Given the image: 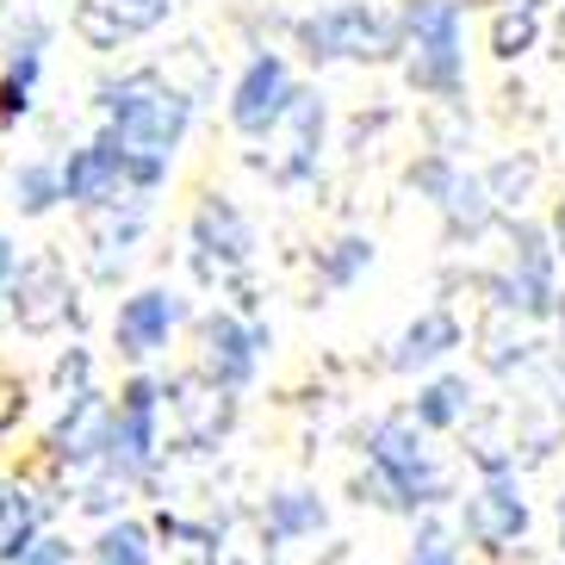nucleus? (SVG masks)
Returning a JSON list of instances; mask_svg holds the SVG:
<instances>
[{
	"label": "nucleus",
	"instance_id": "f03ea898",
	"mask_svg": "<svg viewBox=\"0 0 565 565\" xmlns=\"http://www.w3.org/2000/svg\"><path fill=\"white\" fill-rule=\"evenodd\" d=\"M366 498L385 510H435L454 498V472L435 460L429 429L411 411H392L366 429Z\"/></svg>",
	"mask_w": 565,
	"mask_h": 565
},
{
	"label": "nucleus",
	"instance_id": "6e6552de",
	"mask_svg": "<svg viewBox=\"0 0 565 565\" xmlns=\"http://www.w3.org/2000/svg\"><path fill=\"white\" fill-rule=\"evenodd\" d=\"M262 349H267V330L236 311H212L200 323V373L224 392H243L262 373Z\"/></svg>",
	"mask_w": 565,
	"mask_h": 565
},
{
	"label": "nucleus",
	"instance_id": "9b49d317",
	"mask_svg": "<svg viewBox=\"0 0 565 565\" xmlns=\"http://www.w3.org/2000/svg\"><path fill=\"white\" fill-rule=\"evenodd\" d=\"M7 299H13L19 330L51 335V330H63L68 311H75V286H68V267L56 262V255H32V262H19Z\"/></svg>",
	"mask_w": 565,
	"mask_h": 565
},
{
	"label": "nucleus",
	"instance_id": "a878e982",
	"mask_svg": "<svg viewBox=\"0 0 565 565\" xmlns=\"http://www.w3.org/2000/svg\"><path fill=\"white\" fill-rule=\"evenodd\" d=\"M7 565H75V547H68V534H44V529H38Z\"/></svg>",
	"mask_w": 565,
	"mask_h": 565
},
{
	"label": "nucleus",
	"instance_id": "c756f323",
	"mask_svg": "<svg viewBox=\"0 0 565 565\" xmlns=\"http://www.w3.org/2000/svg\"><path fill=\"white\" fill-rule=\"evenodd\" d=\"M553 231H559V249H565V200H559V212H553Z\"/></svg>",
	"mask_w": 565,
	"mask_h": 565
},
{
	"label": "nucleus",
	"instance_id": "6ab92c4d",
	"mask_svg": "<svg viewBox=\"0 0 565 565\" xmlns=\"http://www.w3.org/2000/svg\"><path fill=\"white\" fill-rule=\"evenodd\" d=\"M87 559H94V565H150L156 559L150 529H143V522H131V515H118V522H106V529L94 534Z\"/></svg>",
	"mask_w": 565,
	"mask_h": 565
},
{
	"label": "nucleus",
	"instance_id": "7ed1b4c3",
	"mask_svg": "<svg viewBox=\"0 0 565 565\" xmlns=\"http://www.w3.org/2000/svg\"><path fill=\"white\" fill-rule=\"evenodd\" d=\"M404 75L416 94L460 100L466 94V13L460 0H411L404 7Z\"/></svg>",
	"mask_w": 565,
	"mask_h": 565
},
{
	"label": "nucleus",
	"instance_id": "5701e85b",
	"mask_svg": "<svg viewBox=\"0 0 565 565\" xmlns=\"http://www.w3.org/2000/svg\"><path fill=\"white\" fill-rule=\"evenodd\" d=\"M44 25H25V38H13V56H7V82L32 100V87H38V68H44Z\"/></svg>",
	"mask_w": 565,
	"mask_h": 565
},
{
	"label": "nucleus",
	"instance_id": "412c9836",
	"mask_svg": "<svg viewBox=\"0 0 565 565\" xmlns=\"http://www.w3.org/2000/svg\"><path fill=\"white\" fill-rule=\"evenodd\" d=\"M56 200H63V168H56V162H25L13 174V205L25 217H44Z\"/></svg>",
	"mask_w": 565,
	"mask_h": 565
},
{
	"label": "nucleus",
	"instance_id": "cd10ccee",
	"mask_svg": "<svg viewBox=\"0 0 565 565\" xmlns=\"http://www.w3.org/2000/svg\"><path fill=\"white\" fill-rule=\"evenodd\" d=\"M25 106H32V100H25V94H19V87L7 82V75H0V125H13V118H25Z\"/></svg>",
	"mask_w": 565,
	"mask_h": 565
},
{
	"label": "nucleus",
	"instance_id": "0eeeda50",
	"mask_svg": "<svg viewBox=\"0 0 565 565\" xmlns=\"http://www.w3.org/2000/svg\"><path fill=\"white\" fill-rule=\"evenodd\" d=\"M466 534L491 553H510L515 541L529 534V498H522L510 460H484L479 491L466 498Z\"/></svg>",
	"mask_w": 565,
	"mask_h": 565
},
{
	"label": "nucleus",
	"instance_id": "7c9ffc66",
	"mask_svg": "<svg viewBox=\"0 0 565 565\" xmlns=\"http://www.w3.org/2000/svg\"><path fill=\"white\" fill-rule=\"evenodd\" d=\"M559 32H565V13H559Z\"/></svg>",
	"mask_w": 565,
	"mask_h": 565
},
{
	"label": "nucleus",
	"instance_id": "1a4fd4ad",
	"mask_svg": "<svg viewBox=\"0 0 565 565\" xmlns=\"http://www.w3.org/2000/svg\"><path fill=\"white\" fill-rule=\"evenodd\" d=\"M63 168V200L82 205V212H118V205H143L131 193V181H125V156H118L113 137H94V143H82V150H68Z\"/></svg>",
	"mask_w": 565,
	"mask_h": 565
},
{
	"label": "nucleus",
	"instance_id": "39448f33",
	"mask_svg": "<svg viewBox=\"0 0 565 565\" xmlns=\"http://www.w3.org/2000/svg\"><path fill=\"white\" fill-rule=\"evenodd\" d=\"M299 44L317 63H385L392 51H404V19L366 7V0H342V7L305 19Z\"/></svg>",
	"mask_w": 565,
	"mask_h": 565
},
{
	"label": "nucleus",
	"instance_id": "c85d7f7f",
	"mask_svg": "<svg viewBox=\"0 0 565 565\" xmlns=\"http://www.w3.org/2000/svg\"><path fill=\"white\" fill-rule=\"evenodd\" d=\"M13 274H19V249H13V236L0 231V299H7V286H13Z\"/></svg>",
	"mask_w": 565,
	"mask_h": 565
},
{
	"label": "nucleus",
	"instance_id": "2eb2a0df",
	"mask_svg": "<svg viewBox=\"0 0 565 565\" xmlns=\"http://www.w3.org/2000/svg\"><path fill=\"white\" fill-rule=\"evenodd\" d=\"M466 342V330H460V317L448 311V305H429V311L416 317L411 330L398 335V349H392V366L398 373H423V366H441L454 349Z\"/></svg>",
	"mask_w": 565,
	"mask_h": 565
},
{
	"label": "nucleus",
	"instance_id": "bb28decb",
	"mask_svg": "<svg viewBox=\"0 0 565 565\" xmlns=\"http://www.w3.org/2000/svg\"><path fill=\"white\" fill-rule=\"evenodd\" d=\"M106 7H113V13H118V25H125V32L137 38V32H150V25H162L174 0H106Z\"/></svg>",
	"mask_w": 565,
	"mask_h": 565
},
{
	"label": "nucleus",
	"instance_id": "f257e3e1",
	"mask_svg": "<svg viewBox=\"0 0 565 565\" xmlns=\"http://www.w3.org/2000/svg\"><path fill=\"white\" fill-rule=\"evenodd\" d=\"M100 113H106V137L125 156L131 193L137 200L156 193L168 181V168H174V150H181L186 125H193V100H186L181 87H168L162 75L137 68L125 82L100 87Z\"/></svg>",
	"mask_w": 565,
	"mask_h": 565
},
{
	"label": "nucleus",
	"instance_id": "9d476101",
	"mask_svg": "<svg viewBox=\"0 0 565 565\" xmlns=\"http://www.w3.org/2000/svg\"><path fill=\"white\" fill-rule=\"evenodd\" d=\"M186 323V299L174 292V286H143V292H131V299L118 305L113 317V342L125 361H150V354L168 349V335Z\"/></svg>",
	"mask_w": 565,
	"mask_h": 565
},
{
	"label": "nucleus",
	"instance_id": "4468645a",
	"mask_svg": "<svg viewBox=\"0 0 565 565\" xmlns=\"http://www.w3.org/2000/svg\"><path fill=\"white\" fill-rule=\"evenodd\" d=\"M267 137H286V143H292V150L274 162V181H286V186L305 181V174L317 168V150H323V94L299 87V94H292V106H286V118Z\"/></svg>",
	"mask_w": 565,
	"mask_h": 565
},
{
	"label": "nucleus",
	"instance_id": "f3484780",
	"mask_svg": "<svg viewBox=\"0 0 565 565\" xmlns=\"http://www.w3.org/2000/svg\"><path fill=\"white\" fill-rule=\"evenodd\" d=\"M323 503H317V491H274L267 498V515H262V529L267 541H311V534H323Z\"/></svg>",
	"mask_w": 565,
	"mask_h": 565
},
{
	"label": "nucleus",
	"instance_id": "a211bd4d",
	"mask_svg": "<svg viewBox=\"0 0 565 565\" xmlns=\"http://www.w3.org/2000/svg\"><path fill=\"white\" fill-rule=\"evenodd\" d=\"M466 411H472V385H466L460 373H441V380H429L423 392H416V404H411V416H416V423H423L429 435L460 429Z\"/></svg>",
	"mask_w": 565,
	"mask_h": 565
},
{
	"label": "nucleus",
	"instance_id": "b1692460",
	"mask_svg": "<svg viewBox=\"0 0 565 565\" xmlns=\"http://www.w3.org/2000/svg\"><path fill=\"white\" fill-rule=\"evenodd\" d=\"M75 32H82L94 51H118V44L131 38L125 25H118V13L106 7V0H82V7H75Z\"/></svg>",
	"mask_w": 565,
	"mask_h": 565
},
{
	"label": "nucleus",
	"instance_id": "ddd939ff",
	"mask_svg": "<svg viewBox=\"0 0 565 565\" xmlns=\"http://www.w3.org/2000/svg\"><path fill=\"white\" fill-rule=\"evenodd\" d=\"M106 411L113 404L87 385L75 398H63V416H56V429L44 435V448H51L56 466H100V448H106Z\"/></svg>",
	"mask_w": 565,
	"mask_h": 565
},
{
	"label": "nucleus",
	"instance_id": "4be33fe9",
	"mask_svg": "<svg viewBox=\"0 0 565 565\" xmlns=\"http://www.w3.org/2000/svg\"><path fill=\"white\" fill-rule=\"evenodd\" d=\"M373 267V243L366 236H335L330 249L317 255V280L323 286H354Z\"/></svg>",
	"mask_w": 565,
	"mask_h": 565
},
{
	"label": "nucleus",
	"instance_id": "f8f14e48",
	"mask_svg": "<svg viewBox=\"0 0 565 565\" xmlns=\"http://www.w3.org/2000/svg\"><path fill=\"white\" fill-rule=\"evenodd\" d=\"M186 236H193V262H200V274H236V267L255 255V231L249 217L236 212L224 193H212V200H200V212H193V224H186Z\"/></svg>",
	"mask_w": 565,
	"mask_h": 565
},
{
	"label": "nucleus",
	"instance_id": "20e7f679",
	"mask_svg": "<svg viewBox=\"0 0 565 565\" xmlns=\"http://www.w3.org/2000/svg\"><path fill=\"white\" fill-rule=\"evenodd\" d=\"M156 454H162V380L137 373L106 411V448H100V472L118 484L150 479Z\"/></svg>",
	"mask_w": 565,
	"mask_h": 565
},
{
	"label": "nucleus",
	"instance_id": "423d86ee",
	"mask_svg": "<svg viewBox=\"0 0 565 565\" xmlns=\"http://www.w3.org/2000/svg\"><path fill=\"white\" fill-rule=\"evenodd\" d=\"M292 94H299L292 63H286L280 51H255L249 63H243V75L231 82V125L243 137H262V143H267V131L286 118Z\"/></svg>",
	"mask_w": 565,
	"mask_h": 565
},
{
	"label": "nucleus",
	"instance_id": "dca6fc26",
	"mask_svg": "<svg viewBox=\"0 0 565 565\" xmlns=\"http://www.w3.org/2000/svg\"><path fill=\"white\" fill-rule=\"evenodd\" d=\"M44 529V498L25 479H0V559H13Z\"/></svg>",
	"mask_w": 565,
	"mask_h": 565
},
{
	"label": "nucleus",
	"instance_id": "393cba45",
	"mask_svg": "<svg viewBox=\"0 0 565 565\" xmlns=\"http://www.w3.org/2000/svg\"><path fill=\"white\" fill-rule=\"evenodd\" d=\"M404 565H466L460 559V547H454V534L441 529V522H423L416 529V541H411V559Z\"/></svg>",
	"mask_w": 565,
	"mask_h": 565
},
{
	"label": "nucleus",
	"instance_id": "aec40b11",
	"mask_svg": "<svg viewBox=\"0 0 565 565\" xmlns=\"http://www.w3.org/2000/svg\"><path fill=\"white\" fill-rule=\"evenodd\" d=\"M534 38H541V7L534 0H515V7H503L498 25H491V51L510 63V56H529Z\"/></svg>",
	"mask_w": 565,
	"mask_h": 565
}]
</instances>
